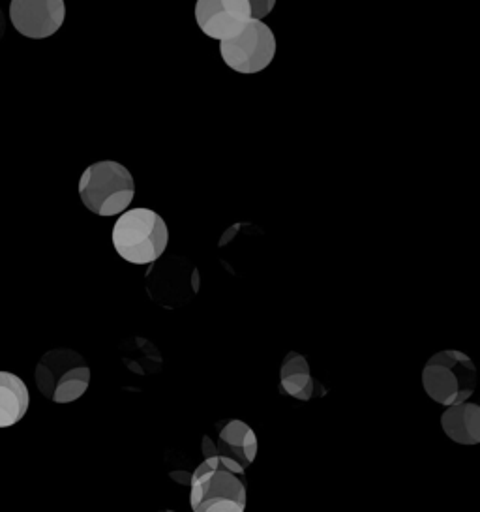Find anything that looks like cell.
Returning a JSON list of instances; mask_svg holds the SVG:
<instances>
[{
	"label": "cell",
	"mask_w": 480,
	"mask_h": 512,
	"mask_svg": "<svg viewBox=\"0 0 480 512\" xmlns=\"http://www.w3.org/2000/svg\"><path fill=\"white\" fill-rule=\"evenodd\" d=\"M280 389L300 402H308L314 396L325 394V389L312 377L306 357L297 351H289L280 366Z\"/></svg>",
	"instance_id": "11"
},
{
	"label": "cell",
	"mask_w": 480,
	"mask_h": 512,
	"mask_svg": "<svg viewBox=\"0 0 480 512\" xmlns=\"http://www.w3.org/2000/svg\"><path fill=\"white\" fill-rule=\"evenodd\" d=\"M66 19L64 0H12L10 21L30 40H45L59 32Z\"/></svg>",
	"instance_id": "10"
},
{
	"label": "cell",
	"mask_w": 480,
	"mask_h": 512,
	"mask_svg": "<svg viewBox=\"0 0 480 512\" xmlns=\"http://www.w3.org/2000/svg\"><path fill=\"white\" fill-rule=\"evenodd\" d=\"M220 55L237 74H259L269 68L276 57V36L263 19L252 17L244 31L220 42Z\"/></svg>",
	"instance_id": "7"
},
{
	"label": "cell",
	"mask_w": 480,
	"mask_h": 512,
	"mask_svg": "<svg viewBox=\"0 0 480 512\" xmlns=\"http://www.w3.org/2000/svg\"><path fill=\"white\" fill-rule=\"evenodd\" d=\"M113 248L132 265H150L164 256L169 229L164 218L150 209L124 211L111 231Z\"/></svg>",
	"instance_id": "2"
},
{
	"label": "cell",
	"mask_w": 480,
	"mask_h": 512,
	"mask_svg": "<svg viewBox=\"0 0 480 512\" xmlns=\"http://www.w3.org/2000/svg\"><path fill=\"white\" fill-rule=\"evenodd\" d=\"M120 361L135 376H156L164 366L158 347L145 338H132L124 342L120 346Z\"/></svg>",
	"instance_id": "14"
},
{
	"label": "cell",
	"mask_w": 480,
	"mask_h": 512,
	"mask_svg": "<svg viewBox=\"0 0 480 512\" xmlns=\"http://www.w3.org/2000/svg\"><path fill=\"white\" fill-rule=\"evenodd\" d=\"M34 379L38 391L49 402L72 404L89 389V362L75 349L55 347L36 364Z\"/></svg>",
	"instance_id": "5"
},
{
	"label": "cell",
	"mask_w": 480,
	"mask_h": 512,
	"mask_svg": "<svg viewBox=\"0 0 480 512\" xmlns=\"http://www.w3.org/2000/svg\"><path fill=\"white\" fill-rule=\"evenodd\" d=\"M441 428L450 441L458 445H479L480 404L465 400L447 407L441 415Z\"/></svg>",
	"instance_id": "12"
},
{
	"label": "cell",
	"mask_w": 480,
	"mask_h": 512,
	"mask_svg": "<svg viewBox=\"0 0 480 512\" xmlns=\"http://www.w3.org/2000/svg\"><path fill=\"white\" fill-rule=\"evenodd\" d=\"M422 387L439 406L465 402L477 389V366L469 355L445 349L432 355L422 368Z\"/></svg>",
	"instance_id": "3"
},
{
	"label": "cell",
	"mask_w": 480,
	"mask_h": 512,
	"mask_svg": "<svg viewBox=\"0 0 480 512\" xmlns=\"http://www.w3.org/2000/svg\"><path fill=\"white\" fill-rule=\"evenodd\" d=\"M29 387L12 372H0V428H10L27 415Z\"/></svg>",
	"instance_id": "13"
},
{
	"label": "cell",
	"mask_w": 480,
	"mask_h": 512,
	"mask_svg": "<svg viewBox=\"0 0 480 512\" xmlns=\"http://www.w3.org/2000/svg\"><path fill=\"white\" fill-rule=\"evenodd\" d=\"M201 276L190 259L167 256L150 263L145 272V287L152 302L165 310H177L195 299Z\"/></svg>",
	"instance_id": "6"
},
{
	"label": "cell",
	"mask_w": 480,
	"mask_h": 512,
	"mask_svg": "<svg viewBox=\"0 0 480 512\" xmlns=\"http://www.w3.org/2000/svg\"><path fill=\"white\" fill-rule=\"evenodd\" d=\"M250 0H197L195 21L212 40H229L246 29L252 19Z\"/></svg>",
	"instance_id": "8"
},
{
	"label": "cell",
	"mask_w": 480,
	"mask_h": 512,
	"mask_svg": "<svg viewBox=\"0 0 480 512\" xmlns=\"http://www.w3.org/2000/svg\"><path fill=\"white\" fill-rule=\"evenodd\" d=\"M250 6H252V16L255 19H263L274 10L276 0H250Z\"/></svg>",
	"instance_id": "15"
},
{
	"label": "cell",
	"mask_w": 480,
	"mask_h": 512,
	"mask_svg": "<svg viewBox=\"0 0 480 512\" xmlns=\"http://www.w3.org/2000/svg\"><path fill=\"white\" fill-rule=\"evenodd\" d=\"M4 31H6V19H4V14H2V10H0V40H2V36H4Z\"/></svg>",
	"instance_id": "16"
},
{
	"label": "cell",
	"mask_w": 480,
	"mask_h": 512,
	"mask_svg": "<svg viewBox=\"0 0 480 512\" xmlns=\"http://www.w3.org/2000/svg\"><path fill=\"white\" fill-rule=\"evenodd\" d=\"M244 467L227 456H207L195 467L190 482L194 512H242L246 509Z\"/></svg>",
	"instance_id": "1"
},
{
	"label": "cell",
	"mask_w": 480,
	"mask_h": 512,
	"mask_svg": "<svg viewBox=\"0 0 480 512\" xmlns=\"http://www.w3.org/2000/svg\"><path fill=\"white\" fill-rule=\"evenodd\" d=\"M203 458L227 456L239 462L244 469L254 464L257 456V436L254 430L240 419H225L214 424V432L203 436Z\"/></svg>",
	"instance_id": "9"
},
{
	"label": "cell",
	"mask_w": 480,
	"mask_h": 512,
	"mask_svg": "<svg viewBox=\"0 0 480 512\" xmlns=\"http://www.w3.org/2000/svg\"><path fill=\"white\" fill-rule=\"evenodd\" d=\"M135 182L128 167L113 160L87 167L79 179V197L92 214L117 216L134 201Z\"/></svg>",
	"instance_id": "4"
}]
</instances>
